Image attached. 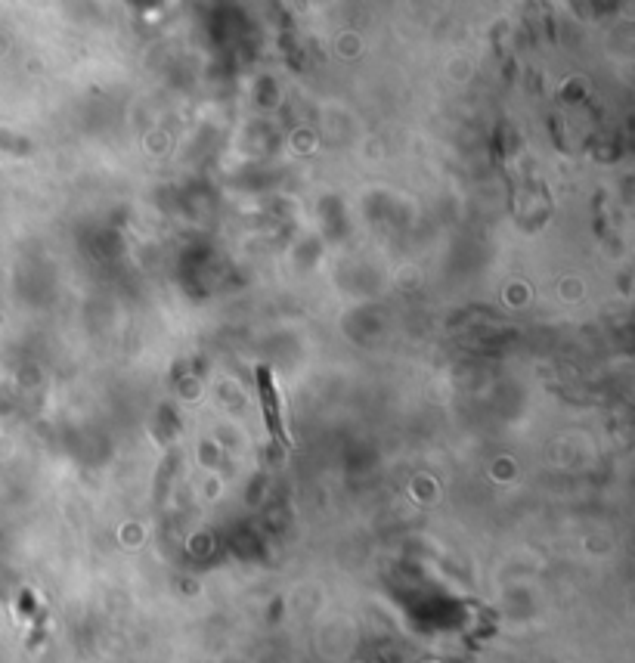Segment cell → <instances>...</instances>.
<instances>
[{
  "instance_id": "cell-1",
  "label": "cell",
  "mask_w": 635,
  "mask_h": 663,
  "mask_svg": "<svg viewBox=\"0 0 635 663\" xmlns=\"http://www.w3.org/2000/svg\"><path fill=\"white\" fill-rule=\"evenodd\" d=\"M258 394H261V406H264V419H267V428L270 434L279 440V447L289 450L292 447V437L282 425V413H279V397H276V388H273V378H270V369H258Z\"/></svg>"
}]
</instances>
